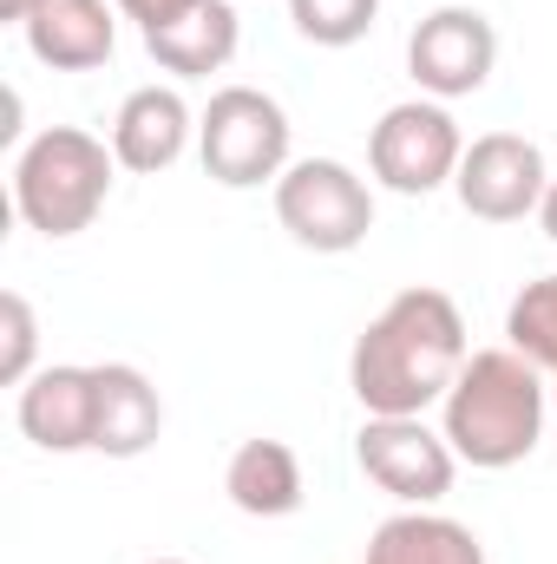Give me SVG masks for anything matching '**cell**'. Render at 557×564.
<instances>
[{"mask_svg":"<svg viewBox=\"0 0 557 564\" xmlns=\"http://www.w3.org/2000/svg\"><path fill=\"white\" fill-rule=\"evenodd\" d=\"M466 315L446 289H401L354 341L348 388L368 414H426L466 368Z\"/></svg>","mask_w":557,"mask_h":564,"instance_id":"cell-1","label":"cell"},{"mask_svg":"<svg viewBox=\"0 0 557 564\" xmlns=\"http://www.w3.org/2000/svg\"><path fill=\"white\" fill-rule=\"evenodd\" d=\"M545 408H551L545 368H532L518 348H479V355H466L459 381L439 401V414H446L439 433H446V446L466 466L505 473V466H518V459L538 453Z\"/></svg>","mask_w":557,"mask_h":564,"instance_id":"cell-2","label":"cell"},{"mask_svg":"<svg viewBox=\"0 0 557 564\" xmlns=\"http://www.w3.org/2000/svg\"><path fill=\"white\" fill-rule=\"evenodd\" d=\"M119 151L79 126H46L13 158V210L40 237H79L112 197Z\"/></svg>","mask_w":557,"mask_h":564,"instance_id":"cell-3","label":"cell"},{"mask_svg":"<svg viewBox=\"0 0 557 564\" xmlns=\"http://www.w3.org/2000/svg\"><path fill=\"white\" fill-rule=\"evenodd\" d=\"M276 217L282 230L315 250V257H348L368 243L374 230V191L361 171H348L341 158H295L276 177Z\"/></svg>","mask_w":557,"mask_h":564,"instance_id":"cell-4","label":"cell"},{"mask_svg":"<svg viewBox=\"0 0 557 564\" xmlns=\"http://www.w3.org/2000/svg\"><path fill=\"white\" fill-rule=\"evenodd\" d=\"M197 158L223 191L276 184L288 171V112L256 86H223L197 119Z\"/></svg>","mask_w":557,"mask_h":564,"instance_id":"cell-5","label":"cell"},{"mask_svg":"<svg viewBox=\"0 0 557 564\" xmlns=\"http://www.w3.org/2000/svg\"><path fill=\"white\" fill-rule=\"evenodd\" d=\"M459 158H466V139H459V126L439 99L387 106L381 126L368 132V171L394 197H433L439 184L459 177Z\"/></svg>","mask_w":557,"mask_h":564,"instance_id":"cell-6","label":"cell"},{"mask_svg":"<svg viewBox=\"0 0 557 564\" xmlns=\"http://www.w3.org/2000/svg\"><path fill=\"white\" fill-rule=\"evenodd\" d=\"M354 459L401 506H439L459 473V453L446 446V433H433L419 414H368V426L354 433Z\"/></svg>","mask_w":557,"mask_h":564,"instance_id":"cell-7","label":"cell"},{"mask_svg":"<svg viewBox=\"0 0 557 564\" xmlns=\"http://www.w3.org/2000/svg\"><path fill=\"white\" fill-rule=\"evenodd\" d=\"M466 217L479 224H525L545 191H551V171H545V151L518 132H485V139L466 144L459 158V177H452Z\"/></svg>","mask_w":557,"mask_h":564,"instance_id":"cell-8","label":"cell"},{"mask_svg":"<svg viewBox=\"0 0 557 564\" xmlns=\"http://www.w3.org/2000/svg\"><path fill=\"white\" fill-rule=\"evenodd\" d=\"M499 66V33L479 7H433L407 40V73L433 99H472Z\"/></svg>","mask_w":557,"mask_h":564,"instance_id":"cell-9","label":"cell"},{"mask_svg":"<svg viewBox=\"0 0 557 564\" xmlns=\"http://www.w3.org/2000/svg\"><path fill=\"white\" fill-rule=\"evenodd\" d=\"M20 433L40 453H92V426H99V375L53 361L20 388Z\"/></svg>","mask_w":557,"mask_h":564,"instance_id":"cell-10","label":"cell"},{"mask_svg":"<svg viewBox=\"0 0 557 564\" xmlns=\"http://www.w3.org/2000/svg\"><path fill=\"white\" fill-rule=\"evenodd\" d=\"M119 7L112 0H26L20 33L40 66L53 73H99L119 46Z\"/></svg>","mask_w":557,"mask_h":564,"instance_id":"cell-11","label":"cell"},{"mask_svg":"<svg viewBox=\"0 0 557 564\" xmlns=\"http://www.w3.org/2000/svg\"><path fill=\"white\" fill-rule=\"evenodd\" d=\"M237 40H243V26H237V7H230V0H190L184 13L144 26V53H151L164 73H177V79H210V73H223V66L237 59Z\"/></svg>","mask_w":557,"mask_h":564,"instance_id":"cell-12","label":"cell"},{"mask_svg":"<svg viewBox=\"0 0 557 564\" xmlns=\"http://www.w3.org/2000/svg\"><path fill=\"white\" fill-rule=\"evenodd\" d=\"M190 132H197V119H190V106H184L177 86H139L119 106V119H112V151H119L125 171L157 177V171H171L184 158Z\"/></svg>","mask_w":557,"mask_h":564,"instance_id":"cell-13","label":"cell"},{"mask_svg":"<svg viewBox=\"0 0 557 564\" xmlns=\"http://www.w3.org/2000/svg\"><path fill=\"white\" fill-rule=\"evenodd\" d=\"M99 426H92V453L106 459H139L164 433V401L151 388V375L132 361H99Z\"/></svg>","mask_w":557,"mask_h":564,"instance_id":"cell-14","label":"cell"},{"mask_svg":"<svg viewBox=\"0 0 557 564\" xmlns=\"http://www.w3.org/2000/svg\"><path fill=\"white\" fill-rule=\"evenodd\" d=\"M223 492L250 519H288L302 512V459L282 440H243L223 466Z\"/></svg>","mask_w":557,"mask_h":564,"instance_id":"cell-15","label":"cell"},{"mask_svg":"<svg viewBox=\"0 0 557 564\" xmlns=\"http://www.w3.org/2000/svg\"><path fill=\"white\" fill-rule=\"evenodd\" d=\"M368 564H485V545H479L472 525H459L446 512H426V506H407L387 525H374Z\"/></svg>","mask_w":557,"mask_h":564,"instance_id":"cell-16","label":"cell"},{"mask_svg":"<svg viewBox=\"0 0 557 564\" xmlns=\"http://www.w3.org/2000/svg\"><path fill=\"white\" fill-rule=\"evenodd\" d=\"M505 348H518L532 368L557 375V270L518 289V302L505 308Z\"/></svg>","mask_w":557,"mask_h":564,"instance_id":"cell-17","label":"cell"},{"mask_svg":"<svg viewBox=\"0 0 557 564\" xmlns=\"http://www.w3.org/2000/svg\"><path fill=\"white\" fill-rule=\"evenodd\" d=\"M381 0H288V20L308 46H354L368 40Z\"/></svg>","mask_w":557,"mask_h":564,"instance_id":"cell-18","label":"cell"},{"mask_svg":"<svg viewBox=\"0 0 557 564\" xmlns=\"http://www.w3.org/2000/svg\"><path fill=\"white\" fill-rule=\"evenodd\" d=\"M33 348H40V322H33V302L20 289L0 295V381L7 388H26L40 368H33Z\"/></svg>","mask_w":557,"mask_h":564,"instance_id":"cell-19","label":"cell"},{"mask_svg":"<svg viewBox=\"0 0 557 564\" xmlns=\"http://www.w3.org/2000/svg\"><path fill=\"white\" fill-rule=\"evenodd\" d=\"M112 7H119L125 20H139V33H144V26H157V20H171V13H184L190 0H112Z\"/></svg>","mask_w":557,"mask_h":564,"instance_id":"cell-20","label":"cell"},{"mask_svg":"<svg viewBox=\"0 0 557 564\" xmlns=\"http://www.w3.org/2000/svg\"><path fill=\"white\" fill-rule=\"evenodd\" d=\"M538 224H545V237L557 243V177H551V191H545V204H538Z\"/></svg>","mask_w":557,"mask_h":564,"instance_id":"cell-21","label":"cell"},{"mask_svg":"<svg viewBox=\"0 0 557 564\" xmlns=\"http://www.w3.org/2000/svg\"><path fill=\"white\" fill-rule=\"evenodd\" d=\"M151 564H184V558H151Z\"/></svg>","mask_w":557,"mask_h":564,"instance_id":"cell-22","label":"cell"},{"mask_svg":"<svg viewBox=\"0 0 557 564\" xmlns=\"http://www.w3.org/2000/svg\"><path fill=\"white\" fill-rule=\"evenodd\" d=\"M551 401H557V388H551Z\"/></svg>","mask_w":557,"mask_h":564,"instance_id":"cell-23","label":"cell"}]
</instances>
